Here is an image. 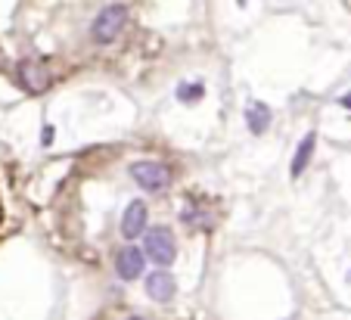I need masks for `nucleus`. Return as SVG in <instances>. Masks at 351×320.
Here are the masks:
<instances>
[{
	"mask_svg": "<svg viewBox=\"0 0 351 320\" xmlns=\"http://www.w3.org/2000/svg\"><path fill=\"white\" fill-rule=\"evenodd\" d=\"M348 280H351V273H348Z\"/></svg>",
	"mask_w": 351,
	"mask_h": 320,
	"instance_id": "2eb2a0df",
	"label": "nucleus"
},
{
	"mask_svg": "<svg viewBox=\"0 0 351 320\" xmlns=\"http://www.w3.org/2000/svg\"><path fill=\"white\" fill-rule=\"evenodd\" d=\"M339 103H342L345 109H351V94H345V97H342V100H339Z\"/></svg>",
	"mask_w": 351,
	"mask_h": 320,
	"instance_id": "f8f14e48",
	"label": "nucleus"
},
{
	"mask_svg": "<svg viewBox=\"0 0 351 320\" xmlns=\"http://www.w3.org/2000/svg\"><path fill=\"white\" fill-rule=\"evenodd\" d=\"M53 137H56V131L47 125V127H44V137H40V143H44V147H50V143H53Z\"/></svg>",
	"mask_w": 351,
	"mask_h": 320,
	"instance_id": "9b49d317",
	"label": "nucleus"
},
{
	"mask_svg": "<svg viewBox=\"0 0 351 320\" xmlns=\"http://www.w3.org/2000/svg\"><path fill=\"white\" fill-rule=\"evenodd\" d=\"M245 125H249V131L258 137V134H265L267 127H271V109L265 106V103H249L245 106Z\"/></svg>",
	"mask_w": 351,
	"mask_h": 320,
	"instance_id": "0eeeda50",
	"label": "nucleus"
},
{
	"mask_svg": "<svg viewBox=\"0 0 351 320\" xmlns=\"http://www.w3.org/2000/svg\"><path fill=\"white\" fill-rule=\"evenodd\" d=\"M143 230H146V202L134 199L121 214V234H125V240H137V236H143Z\"/></svg>",
	"mask_w": 351,
	"mask_h": 320,
	"instance_id": "39448f33",
	"label": "nucleus"
},
{
	"mask_svg": "<svg viewBox=\"0 0 351 320\" xmlns=\"http://www.w3.org/2000/svg\"><path fill=\"white\" fill-rule=\"evenodd\" d=\"M314 147H317V134H305V140L298 143V149H295V159H292V177H298V174L308 168V162H311V156H314Z\"/></svg>",
	"mask_w": 351,
	"mask_h": 320,
	"instance_id": "1a4fd4ad",
	"label": "nucleus"
},
{
	"mask_svg": "<svg viewBox=\"0 0 351 320\" xmlns=\"http://www.w3.org/2000/svg\"><path fill=\"white\" fill-rule=\"evenodd\" d=\"M174 293H178V283L168 271H156L146 277V295L153 301H171Z\"/></svg>",
	"mask_w": 351,
	"mask_h": 320,
	"instance_id": "423d86ee",
	"label": "nucleus"
},
{
	"mask_svg": "<svg viewBox=\"0 0 351 320\" xmlns=\"http://www.w3.org/2000/svg\"><path fill=\"white\" fill-rule=\"evenodd\" d=\"M19 78H22V84H25V90H32V94H40V90L50 84L47 72L40 66H34V62H22V66H19Z\"/></svg>",
	"mask_w": 351,
	"mask_h": 320,
	"instance_id": "6e6552de",
	"label": "nucleus"
},
{
	"mask_svg": "<svg viewBox=\"0 0 351 320\" xmlns=\"http://www.w3.org/2000/svg\"><path fill=\"white\" fill-rule=\"evenodd\" d=\"M125 320H146V317H137V314H134V317H125Z\"/></svg>",
	"mask_w": 351,
	"mask_h": 320,
	"instance_id": "ddd939ff",
	"label": "nucleus"
},
{
	"mask_svg": "<svg viewBox=\"0 0 351 320\" xmlns=\"http://www.w3.org/2000/svg\"><path fill=\"white\" fill-rule=\"evenodd\" d=\"M146 267V255L140 252V249H121L119 258H115V273H119L121 280H137L140 273H143Z\"/></svg>",
	"mask_w": 351,
	"mask_h": 320,
	"instance_id": "20e7f679",
	"label": "nucleus"
},
{
	"mask_svg": "<svg viewBox=\"0 0 351 320\" xmlns=\"http://www.w3.org/2000/svg\"><path fill=\"white\" fill-rule=\"evenodd\" d=\"M143 255L159 267L174 264V258H178V243H174L171 230H168V227L143 230Z\"/></svg>",
	"mask_w": 351,
	"mask_h": 320,
	"instance_id": "f03ea898",
	"label": "nucleus"
},
{
	"mask_svg": "<svg viewBox=\"0 0 351 320\" xmlns=\"http://www.w3.org/2000/svg\"><path fill=\"white\" fill-rule=\"evenodd\" d=\"M206 97V84L202 81H186V84L178 87V100L180 103H196Z\"/></svg>",
	"mask_w": 351,
	"mask_h": 320,
	"instance_id": "9d476101",
	"label": "nucleus"
},
{
	"mask_svg": "<svg viewBox=\"0 0 351 320\" xmlns=\"http://www.w3.org/2000/svg\"><path fill=\"white\" fill-rule=\"evenodd\" d=\"M131 177L137 180V187H143L146 193H162V190L171 184V168H168L165 162L143 159V162H134L131 165Z\"/></svg>",
	"mask_w": 351,
	"mask_h": 320,
	"instance_id": "7ed1b4c3",
	"label": "nucleus"
},
{
	"mask_svg": "<svg viewBox=\"0 0 351 320\" xmlns=\"http://www.w3.org/2000/svg\"><path fill=\"white\" fill-rule=\"evenodd\" d=\"M125 22H128V7L125 3H109V7L99 10L97 19L90 22V38L97 40V44H112V40L121 34Z\"/></svg>",
	"mask_w": 351,
	"mask_h": 320,
	"instance_id": "f257e3e1",
	"label": "nucleus"
},
{
	"mask_svg": "<svg viewBox=\"0 0 351 320\" xmlns=\"http://www.w3.org/2000/svg\"><path fill=\"white\" fill-rule=\"evenodd\" d=\"M237 3H239V7H245V0H237Z\"/></svg>",
	"mask_w": 351,
	"mask_h": 320,
	"instance_id": "4468645a",
	"label": "nucleus"
}]
</instances>
